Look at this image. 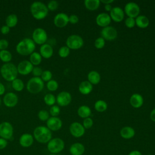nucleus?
<instances>
[{
	"label": "nucleus",
	"mask_w": 155,
	"mask_h": 155,
	"mask_svg": "<svg viewBox=\"0 0 155 155\" xmlns=\"http://www.w3.org/2000/svg\"><path fill=\"white\" fill-rule=\"evenodd\" d=\"M4 104L8 108H13L16 105L18 102V96L12 92L6 93L3 97Z\"/></svg>",
	"instance_id": "obj_16"
},
{
	"label": "nucleus",
	"mask_w": 155,
	"mask_h": 155,
	"mask_svg": "<svg viewBox=\"0 0 155 155\" xmlns=\"http://www.w3.org/2000/svg\"><path fill=\"white\" fill-rule=\"evenodd\" d=\"M47 88L50 91H56L59 87V84L58 82L54 79H51L48 82H47Z\"/></svg>",
	"instance_id": "obj_36"
},
{
	"label": "nucleus",
	"mask_w": 155,
	"mask_h": 155,
	"mask_svg": "<svg viewBox=\"0 0 155 155\" xmlns=\"http://www.w3.org/2000/svg\"><path fill=\"white\" fill-rule=\"evenodd\" d=\"M47 127L50 131H58L62 126V122L58 117H50L46 121Z\"/></svg>",
	"instance_id": "obj_15"
},
{
	"label": "nucleus",
	"mask_w": 155,
	"mask_h": 155,
	"mask_svg": "<svg viewBox=\"0 0 155 155\" xmlns=\"http://www.w3.org/2000/svg\"><path fill=\"white\" fill-rule=\"evenodd\" d=\"M105 44V41L102 38L99 37L94 41V45L97 49H102L104 47Z\"/></svg>",
	"instance_id": "obj_40"
},
{
	"label": "nucleus",
	"mask_w": 155,
	"mask_h": 155,
	"mask_svg": "<svg viewBox=\"0 0 155 155\" xmlns=\"http://www.w3.org/2000/svg\"><path fill=\"white\" fill-rule=\"evenodd\" d=\"M1 97H0V105H1Z\"/></svg>",
	"instance_id": "obj_56"
},
{
	"label": "nucleus",
	"mask_w": 155,
	"mask_h": 155,
	"mask_svg": "<svg viewBox=\"0 0 155 155\" xmlns=\"http://www.w3.org/2000/svg\"><path fill=\"white\" fill-rule=\"evenodd\" d=\"M87 79L88 81L92 85H97L100 82L101 75L97 71L92 70L88 73Z\"/></svg>",
	"instance_id": "obj_27"
},
{
	"label": "nucleus",
	"mask_w": 155,
	"mask_h": 155,
	"mask_svg": "<svg viewBox=\"0 0 155 155\" xmlns=\"http://www.w3.org/2000/svg\"><path fill=\"white\" fill-rule=\"evenodd\" d=\"M58 6H59L58 2V1H56L55 0L50 1L47 5L48 10H50V11L56 10L58 8Z\"/></svg>",
	"instance_id": "obj_42"
},
{
	"label": "nucleus",
	"mask_w": 155,
	"mask_h": 155,
	"mask_svg": "<svg viewBox=\"0 0 155 155\" xmlns=\"http://www.w3.org/2000/svg\"><path fill=\"white\" fill-rule=\"evenodd\" d=\"M33 136L35 139L39 143H48L52 137L51 131L45 126H38L36 127L33 131Z\"/></svg>",
	"instance_id": "obj_4"
},
{
	"label": "nucleus",
	"mask_w": 155,
	"mask_h": 155,
	"mask_svg": "<svg viewBox=\"0 0 155 155\" xmlns=\"http://www.w3.org/2000/svg\"><path fill=\"white\" fill-rule=\"evenodd\" d=\"M68 20H69V22H70L71 24H75L79 22V18L76 15H71L68 17Z\"/></svg>",
	"instance_id": "obj_47"
},
{
	"label": "nucleus",
	"mask_w": 155,
	"mask_h": 155,
	"mask_svg": "<svg viewBox=\"0 0 155 155\" xmlns=\"http://www.w3.org/2000/svg\"><path fill=\"white\" fill-rule=\"evenodd\" d=\"M33 67V65L29 61L24 60L18 64L17 66V70L18 73L20 74L27 75L31 73Z\"/></svg>",
	"instance_id": "obj_14"
},
{
	"label": "nucleus",
	"mask_w": 155,
	"mask_h": 155,
	"mask_svg": "<svg viewBox=\"0 0 155 155\" xmlns=\"http://www.w3.org/2000/svg\"><path fill=\"white\" fill-rule=\"evenodd\" d=\"M101 2L104 3V4H111L114 2V0H102L100 1Z\"/></svg>",
	"instance_id": "obj_54"
},
{
	"label": "nucleus",
	"mask_w": 155,
	"mask_h": 155,
	"mask_svg": "<svg viewBox=\"0 0 155 155\" xmlns=\"http://www.w3.org/2000/svg\"><path fill=\"white\" fill-rule=\"evenodd\" d=\"M68 16L65 13H59L54 18L53 22L55 26L59 28L65 27L69 22Z\"/></svg>",
	"instance_id": "obj_17"
},
{
	"label": "nucleus",
	"mask_w": 155,
	"mask_h": 155,
	"mask_svg": "<svg viewBox=\"0 0 155 155\" xmlns=\"http://www.w3.org/2000/svg\"><path fill=\"white\" fill-rule=\"evenodd\" d=\"M93 125V120L91 117H87L84 119L82 125L85 129H89L92 127Z\"/></svg>",
	"instance_id": "obj_43"
},
{
	"label": "nucleus",
	"mask_w": 155,
	"mask_h": 155,
	"mask_svg": "<svg viewBox=\"0 0 155 155\" xmlns=\"http://www.w3.org/2000/svg\"><path fill=\"white\" fill-rule=\"evenodd\" d=\"M130 103L133 108H139L143 104V98L141 94L134 93L130 97Z\"/></svg>",
	"instance_id": "obj_20"
},
{
	"label": "nucleus",
	"mask_w": 155,
	"mask_h": 155,
	"mask_svg": "<svg viewBox=\"0 0 155 155\" xmlns=\"http://www.w3.org/2000/svg\"><path fill=\"white\" fill-rule=\"evenodd\" d=\"M125 25L127 28H133L136 25V22H135V19L128 17L125 20Z\"/></svg>",
	"instance_id": "obj_44"
},
{
	"label": "nucleus",
	"mask_w": 155,
	"mask_h": 155,
	"mask_svg": "<svg viewBox=\"0 0 155 155\" xmlns=\"http://www.w3.org/2000/svg\"><path fill=\"white\" fill-rule=\"evenodd\" d=\"M94 109L100 113L104 112L107 109V102L104 100H97L94 103Z\"/></svg>",
	"instance_id": "obj_32"
},
{
	"label": "nucleus",
	"mask_w": 155,
	"mask_h": 155,
	"mask_svg": "<svg viewBox=\"0 0 155 155\" xmlns=\"http://www.w3.org/2000/svg\"><path fill=\"white\" fill-rule=\"evenodd\" d=\"M69 151L71 155H82L85 152V147L81 143L76 142L70 146Z\"/></svg>",
	"instance_id": "obj_23"
},
{
	"label": "nucleus",
	"mask_w": 155,
	"mask_h": 155,
	"mask_svg": "<svg viewBox=\"0 0 155 155\" xmlns=\"http://www.w3.org/2000/svg\"><path fill=\"white\" fill-rule=\"evenodd\" d=\"M7 145V140L0 137V150L4 149Z\"/></svg>",
	"instance_id": "obj_49"
},
{
	"label": "nucleus",
	"mask_w": 155,
	"mask_h": 155,
	"mask_svg": "<svg viewBox=\"0 0 155 155\" xmlns=\"http://www.w3.org/2000/svg\"><path fill=\"white\" fill-rule=\"evenodd\" d=\"M84 45V40L81 36L78 35H71L66 40V46L70 50L80 49Z\"/></svg>",
	"instance_id": "obj_7"
},
{
	"label": "nucleus",
	"mask_w": 155,
	"mask_h": 155,
	"mask_svg": "<svg viewBox=\"0 0 155 155\" xmlns=\"http://www.w3.org/2000/svg\"><path fill=\"white\" fill-rule=\"evenodd\" d=\"M10 28L7 25H2L1 28V32L2 35H7L10 32Z\"/></svg>",
	"instance_id": "obj_48"
},
{
	"label": "nucleus",
	"mask_w": 155,
	"mask_h": 155,
	"mask_svg": "<svg viewBox=\"0 0 155 155\" xmlns=\"http://www.w3.org/2000/svg\"><path fill=\"white\" fill-rule=\"evenodd\" d=\"M13 134V128L8 122H2L0 124V137L5 140L10 139Z\"/></svg>",
	"instance_id": "obj_9"
},
{
	"label": "nucleus",
	"mask_w": 155,
	"mask_h": 155,
	"mask_svg": "<svg viewBox=\"0 0 155 155\" xmlns=\"http://www.w3.org/2000/svg\"><path fill=\"white\" fill-rule=\"evenodd\" d=\"M65 147L64 140L59 137L51 139L47 143V149L51 154H58L62 151Z\"/></svg>",
	"instance_id": "obj_6"
},
{
	"label": "nucleus",
	"mask_w": 155,
	"mask_h": 155,
	"mask_svg": "<svg viewBox=\"0 0 155 155\" xmlns=\"http://www.w3.org/2000/svg\"><path fill=\"white\" fill-rule=\"evenodd\" d=\"M38 117L41 121H47L50 117V114L45 110H41L38 113Z\"/></svg>",
	"instance_id": "obj_38"
},
{
	"label": "nucleus",
	"mask_w": 155,
	"mask_h": 155,
	"mask_svg": "<svg viewBox=\"0 0 155 155\" xmlns=\"http://www.w3.org/2000/svg\"><path fill=\"white\" fill-rule=\"evenodd\" d=\"M91 114V108L87 105H81L78 109V114L81 118L85 119L87 117H89Z\"/></svg>",
	"instance_id": "obj_28"
},
{
	"label": "nucleus",
	"mask_w": 155,
	"mask_h": 155,
	"mask_svg": "<svg viewBox=\"0 0 155 155\" xmlns=\"http://www.w3.org/2000/svg\"><path fill=\"white\" fill-rule=\"evenodd\" d=\"M70 52V48L67 46H62L60 47V48L58 50V54L61 58H67Z\"/></svg>",
	"instance_id": "obj_37"
},
{
	"label": "nucleus",
	"mask_w": 155,
	"mask_h": 155,
	"mask_svg": "<svg viewBox=\"0 0 155 155\" xmlns=\"http://www.w3.org/2000/svg\"><path fill=\"white\" fill-rule=\"evenodd\" d=\"M128 155H142V154L138 150H133V151H131Z\"/></svg>",
	"instance_id": "obj_52"
},
{
	"label": "nucleus",
	"mask_w": 155,
	"mask_h": 155,
	"mask_svg": "<svg viewBox=\"0 0 155 155\" xmlns=\"http://www.w3.org/2000/svg\"><path fill=\"white\" fill-rule=\"evenodd\" d=\"M148 155H152V154H148Z\"/></svg>",
	"instance_id": "obj_57"
},
{
	"label": "nucleus",
	"mask_w": 155,
	"mask_h": 155,
	"mask_svg": "<svg viewBox=\"0 0 155 155\" xmlns=\"http://www.w3.org/2000/svg\"><path fill=\"white\" fill-rule=\"evenodd\" d=\"M39 53L45 59L50 58L53 54V48L50 44H44L41 46Z\"/></svg>",
	"instance_id": "obj_22"
},
{
	"label": "nucleus",
	"mask_w": 155,
	"mask_h": 155,
	"mask_svg": "<svg viewBox=\"0 0 155 155\" xmlns=\"http://www.w3.org/2000/svg\"><path fill=\"white\" fill-rule=\"evenodd\" d=\"M84 3L87 9L90 11H94L99 7L101 1L99 0H85Z\"/></svg>",
	"instance_id": "obj_29"
},
{
	"label": "nucleus",
	"mask_w": 155,
	"mask_h": 155,
	"mask_svg": "<svg viewBox=\"0 0 155 155\" xmlns=\"http://www.w3.org/2000/svg\"><path fill=\"white\" fill-rule=\"evenodd\" d=\"M101 37L105 41H114L117 36L116 29L112 26H107L102 29L101 31Z\"/></svg>",
	"instance_id": "obj_11"
},
{
	"label": "nucleus",
	"mask_w": 155,
	"mask_h": 155,
	"mask_svg": "<svg viewBox=\"0 0 155 155\" xmlns=\"http://www.w3.org/2000/svg\"><path fill=\"white\" fill-rule=\"evenodd\" d=\"M52 76V73L50 70H44L41 76V78L44 82H48L51 79Z\"/></svg>",
	"instance_id": "obj_39"
},
{
	"label": "nucleus",
	"mask_w": 155,
	"mask_h": 155,
	"mask_svg": "<svg viewBox=\"0 0 155 155\" xmlns=\"http://www.w3.org/2000/svg\"><path fill=\"white\" fill-rule=\"evenodd\" d=\"M8 47V42L6 39H0V51L6 50Z\"/></svg>",
	"instance_id": "obj_46"
},
{
	"label": "nucleus",
	"mask_w": 155,
	"mask_h": 155,
	"mask_svg": "<svg viewBox=\"0 0 155 155\" xmlns=\"http://www.w3.org/2000/svg\"><path fill=\"white\" fill-rule=\"evenodd\" d=\"M124 13L128 17L135 18L137 17L140 13V7L136 2H129L125 5Z\"/></svg>",
	"instance_id": "obj_10"
},
{
	"label": "nucleus",
	"mask_w": 155,
	"mask_h": 155,
	"mask_svg": "<svg viewBox=\"0 0 155 155\" xmlns=\"http://www.w3.org/2000/svg\"><path fill=\"white\" fill-rule=\"evenodd\" d=\"M56 102L61 107H66L71 102V94L66 91L60 92L56 97Z\"/></svg>",
	"instance_id": "obj_12"
},
{
	"label": "nucleus",
	"mask_w": 155,
	"mask_h": 155,
	"mask_svg": "<svg viewBox=\"0 0 155 155\" xmlns=\"http://www.w3.org/2000/svg\"><path fill=\"white\" fill-rule=\"evenodd\" d=\"M136 25L140 28H147L150 24L149 19L145 15H139L135 19Z\"/></svg>",
	"instance_id": "obj_26"
},
{
	"label": "nucleus",
	"mask_w": 155,
	"mask_h": 155,
	"mask_svg": "<svg viewBox=\"0 0 155 155\" xmlns=\"http://www.w3.org/2000/svg\"><path fill=\"white\" fill-rule=\"evenodd\" d=\"M124 11L119 7H114L112 8L110 12V16L111 19L116 22H120L123 21L124 18Z\"/></svg>",
	"instance_id": "obj_18"
},
{
	"label": "nucleus",
	"mask_w": 155,
	"mask_h": 155,
	"mask_svg": "<svg viewBox=\"0 0 155 155\" xmlns=\"http://www.w3.org/2000/svg\"><path fill=\"white\" fill-rule=\"evenodd\" d=\"M50 155H57V154H50Z\"/></svg>",
	"instance_id": "obj_55"
},
{
	"label": "nucleus",
	"mask_w": 155,
	"mask_h": 155,
	"mask_svg": "<svg viewBox=\"0 0 155 155\" xmlns=\"http://www.w3.org/2000/svg\"><path fill=\"white\" fill-rule=\"evenodd\" d=\"M30 12L33 17L38 20L44 19L48 13L47 5L40 1H35L31 4Z\"/></svg>",
	"instance_id": "obj_2"
},
{
	"label": "nucleus",
	"mask_w": 155,
	"mask_h": 155,
	"mask_svg": "<svg viewBox=\"0 0 155 155\" xmlns=\"http://www.w3.org/2000/svg\"><path fill=\"white\" fill-rule=\"evenodd\" d=\"M34 138L33 136L29 133L22 134L19 140V144L24 148H27L32 145L33 143Z\"/></svg>",
	"instance_id": "obj_21"
},
{
	"label": "nucleus",
	"mask_w": 155,
	"mask_h": 155,
	"mask_svg": "<svg viewBox=\"0 0 155 155\" xmlns=\"http://www.w3.org/2000/svg\"><path fill=\"white\" fill-rule=\"evenodd\" d=\"M0 73L2 77L8 82H12L16 79L18 74L17 67L10 62L4 64L0 68Z\"/></svg>",
	"instance_id": "obj_3"
},
{
	"label": "nucleus",
	"mask_w": 155,
	"mask_h": 155,
	"mask_svg": "<svg viewBox=\"0 0 155 155\" xmlns=\"http://www.w3.org/2000/svg\"><path fill=\"white\" fill-rule=\"evenodd\" d=\"M12 59V53L7 50H1L0 51V59L5 62L8 63Z\"/></svg>",
	"instance_id": "obj_33"
},
{
	"label": "nucleus",
	"mask_w": 155,
	"mask_h": 155,
	"mask_svg": "<svg viewBox=\"0 0 155 155\" xmlns=\"http://www.w3.org/2000/svg\"><path fill=\"white\" fill-rule=\"evenodd\" d=\"M36 47L32 39L25 38L20 41L16 47L17 53L22 56H28L34 52Z\"/></svg>",
	"instance_id": "obj_1"
},
{
	"label": "nucleus",
	"mask_w": 155,
	"mask_h": 155,
	"mask_svg": "<svg viewBox=\"0 0 155 155\" xmlns=\"http://www.w3.org/2000/svg\"><path fill=\"white\" fill-rule=\"evenodd\" d=\"M120 134L122 138L125 139H130L134 136L135 130L131 127L126 126L121 128Z\"/></svg>",
	"instance_id": "obj_25"
},
{
	"label": "nucleus",
	"mask_w": 155,
	"mask_h": 155,
	"mask_svg": "<svg viewBox=\"0 0 155 155\" xmlns=\"http://www.w3.org/2000/svg\"><path fill=\"white\" fill-rule=\"evenodd\" d=\"M5 90V88L4 84H2L1 82H0V96L4 94Z\"/></svg>",
	"instance_id": "obj_51"
},
{
	"label": "nucleus",
	"mask_w": 155,
	"mask_h": 155,
	"mask_svg": "<svg viewBox=\"0 0 155 155\" xmlns=\"http://www.w3.org/2000/svg\"><path fill=\"white\" fill-rule=\"evenodd\" d=\"M42 72H43V70H42V68L41 67H33V70L31 71L34 77H39V76H41Z\"/></svg>",
	"instance_id": "obj_45"
},
{
	"label": "nucleus",
	"mask_w": 155,
	"mask_h": 155,
	"mask_svg": "<svg viewBox=\"0 0 155 155\" xmlns=\"http://www.w3.org/2000/svg\"><path fill=\"white\" fill-rule=\"evenodd\" d=\"M33 65L37 66L39 65L42 61V56L38 52L34 51L30 55V61Z\"/></svg>",
	"instance_id": "obj_31"
},
{
	"label": "nucleus",
	"mask_w": 155,
	"mask_h": 155,
	"mask_svg": "<svg viewBox=\"0 0 155 155\" xmlns=\"http://www.w3.org/2000/svg\"><path fill=\"white\" fill-rule=\"evenodd\" d=\"M85 128L82 124L78 122H74L71 124L69 127L70 134L74 137H81L85 134Z\"/></svg>",
	"instance_id": "obj_13"
},
{
	"label": "nucleus",
	"mask_w": 155,
	"mask_h": 155,
	"mask_svg": "<svg viewBox=\"0 0 155 155\" xmlns=\"http://www.w3.org/2000/svg\"><path fill=\"white\" fill-rule=\"evenodd\" d=\"M111 21V19L110 15L107 13H101L98 14L96 18V22L97 25L103 28L109 26Z\"/></svg>",
	"instance_id": "obj_19"
},
{
	"label": "nucleus",
	"mask_w": 155,
	"mask_h": 155,
	"mask_svg": "<svg viewBox=\"0 0 155 155\" xmlns=\"http://www.w3.org/2000/svg\"><path fill=\"white\" fill-rule=\"evenodd\" d=\"M78 90L81 94L84 95H87L92 91L93 85L88 81H84L80 83Z\"/></svg>",
	"instance_id": "obj_24"
},
{
	"label": "nucleus",
	"mask_w": 155,
	"mask_h": 155,
	"mask_svg": "<svg viewBox=\"0 0 155 155\" xmlns=\"http://www.w3.org/2000/svg\"><path fill=\"white\" fill-rule=\"evenodd\" d=\"M12 86L15 91H21L24 88V84L21 79L16 78L12 82Z\"/></svg>",
	"instance_id": "obj_34"
},
{
	"label": "nucleus",
	"mask_w": 155,
	"mask_h": 155,
	"mask_svg": "<svg viewBox=\"0 0 155 155\" xmlns=\"http://www.w3.org/2000/svg\"><path fill=\"white\" fill-rule=\"evenodd\" d=\"M44 101L46 105L51 107L56 102V97L51 93H47L44 97Z\"/></svg>",
	"instance_id": "obj_35"
},
{
	"label": "nucleus",
	"mask_w": 155,
	"mask_h": 155,
	"mask_svg": "<svg viewBox=\"0 0 155 155\" xmlns=\"http://www.w3.org/2000/svg\"><path fill=\"white\" fill-rule=\"evenodd\" d=\"M18 16L15 14H10L8 15L5 19V24L9 28L14 27L18 24Z\"/></svg>",
	"instance_id": "obj_30"
},
{
	"label": "nucleus",
	"mask_w": 155,
	"mask_h": 155,
	"mask_svg": "<svg viewBox=\"0 0 155 155\" xmlns=\"http://www.w3.org/2000/svg\"><path fill=\"white\" fill-rule=\"evenodd\" d=\"M44 87V81L39 77L31 78L27 83V91L32 94H37L41 92Z\"/></svg>",
	"instance_id": "obj_5"
},
{
	"label": "nucleus",
	"mask_w": 155,
	"mask_h": 155,
	"mask_svg": "<svg viewBox=\"0 0 155 155\" xmlns=\"http://www.w3.org/2000/svg\"><path fill=\"white\" fill-rule=\"evenodd\" d=\"M60 111H61V110L59 107L58 105H54L50 107L49 110V114L52 117H57L59 114Z\"/></svg>",
	"instance_id": "obj_41"
},
{
	"label": "nucleus",
	"mask_w": 155,
	"mask_h": 155,
	"mask_svg": "<svg viewBox=\"0 0 155 155\" xmlns=\"http://www.w3.org/2000/svg\"><path fill=\"white\" fill-rule=\"evenodd\" d=\"M112 7L111 5V4H105L104 5V8L107 12H110L112 9Z\"/></svg>",
	"instance_id": "obj_53"
},
{
	"label": "nucleus",
	"mask_w": 155,
	"mask_h": 155,
	"mask_svg": "<svg viewBox=\"0 0 155 155\" xmlns=\"http://www.w3.org/2000/svg\"><path fill=\"white\" fill-rule=\"evenodd\" d=\"M150 119L155 122V108L153 109L150 113Z\"/></svg>",
	"instance_id": "obj_50"
},
{
	"label": "nucleus",
	"mask_w": 155,
	"mask_h": 155,
	"mask_svg": "<svg viewBox=\"0 0 155 155\" xmlns=\"http://www.w3.org/2000/svg\"><path fill=\"white\" fill-rule=\"evenodd\" d=\"M47 33L46 31L41 27L36 28L32 33V40L35 44L43 45L47 40Z\"/></svg>",
	"instance_id": "obj_8"
}]
</instances>
